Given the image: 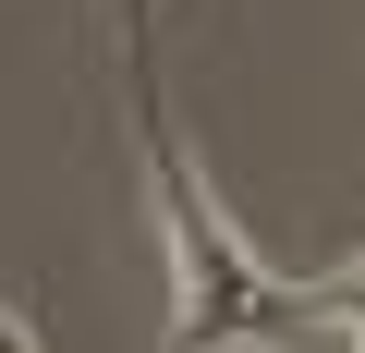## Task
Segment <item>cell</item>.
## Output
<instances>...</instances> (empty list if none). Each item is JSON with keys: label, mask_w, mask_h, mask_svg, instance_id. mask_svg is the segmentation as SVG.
Masks as SVG:
<instances>
[{"label": "cell", "mask_w": 365, "mask_h": 353, "mask_svg": "<svg viewBox=\"0 0 365 353\" xmlns=\"http://www.w3.org/2000/svg\"><path fill=\"white\" fill-rule=\"evenodd\" d=\"M146 13H158V0H122V25H134V37H146Z\"/></svg>", "instance_id": "4"}, {"label": "cell", "mask_w": 365, "mask_h": 353, "mask_svg": "<svg viewBox=\"0 0 365 353\" xmlns=\"http://www.w3.org/2000/svg\"><path fill=\"white\" fill-rule=\"evenodd\" d=\"M304 305H317L329 329H365V256H353V268H329V280H304Z\"/></svg>", "instance_id": "2"}, {"label": "cell", "mask_w": 365, "mask_h": 353, "mask_svg": "<svg viewBox=\"0 0 365 353\" xmlns=\"http://www.w3.org/2000/svg\"><path fill=\"white\" fill-rule=\"evenodd\" d=\"M268 353H365V341H353V329H329V317H304V329H292V341H268Z\"/></svg>", "instance_id": "3"}, {"label": "cell", "mask_w": 365, "mask_h": 353, "mask_svg": "<svg viewBox=\"0 0 365 353\" xmlns=\"http://www.w3.org/2000/svg\"><path fill=\"white\" fill-rule=\"evenodd\" d=\"M146 170H158V232H170V353H220V341H292L317 305L304 280H268L220 195H207V170L182 158V134L158 122V86H146Z\"/></svg>", "instance_id": "1"}]
</instances>
